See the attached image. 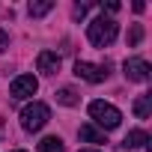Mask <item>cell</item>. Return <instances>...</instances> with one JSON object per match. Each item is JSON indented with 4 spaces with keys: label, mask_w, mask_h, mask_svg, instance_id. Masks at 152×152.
Returning a JSON list of instances; mask_svg holds the SVG:
<instances>
[{
    "label": "cell",
    "mask_w": 152,
    "mask_h": 152,
    "mask_svg": "<svg viewBox=\"0 0 152 152\" xmlns=\"http://www.w3.org/2000/svg\"><path fill=\"white\" fill-rule=\"evenodd\" d=\"M81 140H87V143H107L104 140V131H99V128H93V125H81Z\"/></svg>",
    "instance_id": "cell-9"
},
{
    "label": "cell",
    "mask_w": 152,
    "mask_h": 152,
    "mask_svg": "<svg viewBox=\"0 0 152 152\" xmlns=\"http://www.w3.org/2000/svg\"><path fill=\"white\" fill-rule=\"evenodd\" d=\"M12 152H27V149H12Z\"/></svg>",
    "instance_id": "cell-18"
},
{
    "label": "cell",
    "mask_w": 152,
    "mask_h": 152,
    "mask_svg": "<svg viewBox=\"0 0 152 152\" xmlns=\"http://www.w3.org/2000/svg\"><path fill=\"white\" fill-rule=\"evenodd\" d=\"M57 102H60V104H66V107H75L81 99H78V93H75V90H69V87H66V90H60V93H57Z\"/></svg>",
    "instance_id": "cell-12"
},
{
    "label": "cell",
    "mask_w": 152,
    "mask_h": 152,
    "mask_svg": "<svg viewBox=\"0 0 152 152\" xmlns=\"http://www.w3.org/2000/svg\"><path fill=\"white\" fill-rule=\"evenodd\" d=\"M90 116H93V119H96V122H99L104 131H113V128L122 122V113H119V110H116L110 102H102V99L90 104Z\"/></svg>",
    "instance_id": "cell-2"
},
{
    "label": "cell",
    "mask_w": 152,
    "mask_h": 152,
    "mask_svg": "<svg viewBox=\"0 0 152 152\" xmlns=\"http://www.w3.org/2000/svg\"><path fill=\"white\" fill-rule=\"evenodd\" d=\"M36 152H66V143H63L60 137H45Z\"/></svg>",
    "instance_id": "cell-11"
},
{
    "label": "cell",
    "mask_w": 152,
    "mask_h": 152,
    "mask_svg": "<svg viewBox=\"0 0 152 152\" xmlns=\"http://www.w3.org/2000/svg\"><path fill=\"white\" fill-rule=\"evenodd\" d=\"M54 9V0H42V3H30V15L33 18H42V15H48Z\"/></svg>",
    "instance_id": "cell-13"
},
{
    "label": "cell",
    "mask_w": 152,
    "mask_h": 152,
    "mask_svg": "<svg viewBox=\"0 0 152 152\" xmlns=\"http://www.w3.org/2000/svg\"><path fill=\"white\" fill-rule=\"evenodd\" d=\"M75 75L84 78V81H90V84H102V81L107 78V63H104V66H96V63L78 60V63H75Z\"/></svg>",
    "instance_id": "cell-5"
},
{
    "label": "cell",
    "mask_w": 152,
    "mask_h": 152,
    "mask_svg": "<svg viewBox=\"0 0 152 152\" xmlns=\"http://www.w3.org/2000/svg\"><path fill=\"white\" fill-rule=\"evenodd\" d=\"M6 45H9V36H6V33H3V30H0V51H3V48H6Z\"/></svg>",
    "instance_id": "cell-16"
},
{
    "label": "cell",
    "mask_w": 152,
    "mask_h": 152,
    "mask_svg": "<svg viewBox=\"0 0 152 152\" xmlns=\"http://www.w3.org/2000/svg\"><path fill=\"white\" fill-rule=\"evenodd\" d=\"M36 90H39V81L33 78V75H18V78L12 81V87H9V96L18 99V102H24V99L36 96Z\"/></svg>",
    "instance_id": "cell-4"
},
{
    "label": "cell",
    "mask_w": 152,
    "mask_h": 152,
    "mask_svg": "<svg viewBox=\"0 0 152 152\" xmlns=\"http://www.w3.org/2000/svg\"><path fill=\"white\" fill-rule=\"evenodd\" d=\"M87 39H90L96 48H107V45L116 39V21H113V18H104V15L93 18V21L87 24Z\"/></svg>",
    "instance_id": "cell-1"
},
{
    "label": "cell",
    "mask_w": 152,
    "mask_h": 152,
    "mask_svg": "<svg viewBox=\"0 0 152 152\" xmlns=\"http://www.w3.org/2000/svg\"><path fill=\"white\" fill-rule=\"evenodd\" d=\"M146 140H149V134H146V131H140V128H134V131H128V134H125L122 146H125V149H137V146H143Z\"/></svg>",
    "instance_id": "cell-8"
},
{
    "label": "cell",
    "mask_w": 152,
    "mask_h": 152,
    "mask_svg": "<svg viewBox=\"0 0 152 152\" xmlns=\"http://www.w3.org/2000/svg\"><path fill=\"white\" fill-rule=\"evenodd\" d=\"M102 9H107V12H119V3H116V0H107V3H102Z\"/></svg>",
    "instance_id": "cell-15"
},
{
    "label": "cell",
    "mask_w": 152,
    "mask_h": 152,
    "mask_svg": "<svg viewBox=\"0 0 152 152\" xmlns=\"http://www.w3.org/2000/svg\"><path fill=\"white\" fill-rule=\"evenodd\" d=\"M81 152H99V149H81Z\"/></svg>",
    "instance_id": "cell-17"
},
{
    "label": "cell",
    "mask_w": 152,
    "mask_h": 152,
    "mask_svg": "<svg viewBox=\"0 0 152 152\" xmlns=\"http://www.w3.org/2000/svg\"><path fill=\"white\" fill-rule=\"evenodd\" d=\"M122 69H125V78H128V81H134V84H146V81H149V72H152V69H149V63H146V60H140V57L125 60V66H122Z\"/></svg>",
    "instance_id": "cell-6"
},
{
    "label": "cell",
    "mask_w": 152,
    "mask_h": 152,
    "mask_svg": "<svg viewBox=\"0 0 152 152\" xmlns=\"http://www.w3.org/2000/svg\"><path fill=\"white\" fill-rule=\"evenodd\" d=\"M149 110H152V96H140V99L134 102V116H137V119H146Z\"/></svg>",
    "instance_id": "cell-10"
},
{
    "label": "cell",
    "mask_w": 152,
    "mask_h": 152,
    "mask_svg": "<svg viewBox=\"0 0 152 152\" xmlns=\"http://www.w3.org/2000/svg\"><path fill=\"white\" fill-rule=\"evenodd\" d=\"M36 66H39L42 75H57V72H60V54H54V51H42L39 60H36Z\"/></svg>",
    "instance_id": "cell-7"
},
{
    "label": "cell",
    "mask_w": 152,
    "mask_h": 152,
    "mask_svg": "<svg viewBox=\"0 0 152 152\" xmlns=\"http://www.w3.org/2000/svg\"><path fill=\"white\" fill-rule=\"evenodd\" d=\"M140 39H143V24H131V33H128V48L140 45Z\"/></svg>",
    "instance_id": "cell-14"
},
{
    "label": "cell",
    "mask_w": 152,
    "mask_h": 152,
    "mask_svg": "<svg viewBox=\"0 0 152 152\" xmlns=\"http://www.w3.org/2000/svg\"><path fill=\"white\" fill-rule=\"evenodd\" d=\"M48 119H51V107L45 102H33L21 110V128L24 131H39Z\"/></svg>",
    "instance_id": "cell-3"
}]
</instances>
